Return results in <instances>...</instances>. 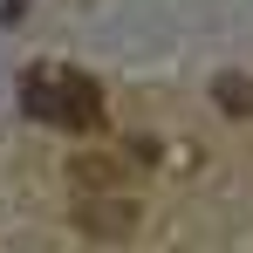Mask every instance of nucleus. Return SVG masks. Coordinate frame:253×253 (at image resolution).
<instances>
[{"mask_svg":"<svg viewBox=\"0 0 253 253\" xmlns=\"http://www.w3.org/2000/svg\"><path fill=\"white\" fill-rule=\"evenodd\" d=\"M28 110L48 117V124H62V130H96L103 89L89 76H76V69H42V76H28Z\"/></svg>","mask_w":253,"mask_h":253,"instance_id":"1","label":"nucleus"},{"mask_svg":"<svg viewBox=\"0 0 253 253\" xmlns=\"http://www.w3.org/2000/svg\"><path fill=\"white\" fill-rule=\"evenodd\" d=\"M130 199H83V226H96V233H130Z\"/></svg>","mask_w":253,"mask_h":253,"instance_id":"2","label":"nucleus"},{"mask_svg":"<svg viewBox=\"0 0 253 253\" xmlns=\"http://www.w3.org/2000/svg\"><path fill=\"white\" fill-rule=\"evenodd\" d=\"M219 110L253 117V83H247V76H219Z\"/></svg>","mask_w":253,"mask_h":253,"instance_id":"3","label":"nucleus"}]
</instances>
